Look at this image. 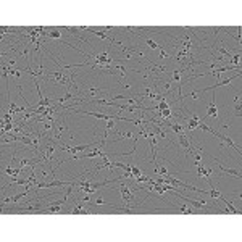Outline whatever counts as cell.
<instances>
[{
  "mask_svg": "<svg viewBox=\"0 0 242 242\" xmlns=\"http://www.w3.org/2000/svg\"><path fill=\"white\" fill-rule=\"evenodd\" d=\"M190 95H192L194 99H197V97H199V92H195V91H194V92H192V94H190Z\"/></svg>",
  "mask_w": 242,
  "mask_h": 242,
  "instance_id": "4fadbf2b",
  "label": "cell"
},
{
  "mask_svg": "<svg viewBox=\"0 0 242 242\" xmlns=\"http://www.w3.org/2000/svg\"><path fill=\"white\" fill-rule=\"evenodd\" d=\"M216 165H218V168L221 170V173H224V174H231V176H234V178H237V179H240L242 178V174L239 173L237 170H231V168H226V166H223L221 163H218L216 161Z\"/></svg>",
  "mask_w": 242,
  "mask_h": 242,
  "instance_id": "3957f363",
  "label": "cell"
},
{
  "mask_svg": "<svg viewBox=\"0 0 242 242\" xmlns=\"http://www.w3.org/2000/svg\"><path fill=\"white\" fill-rule=\"evenodd\" d=\"M216 136L220 137L223 142H226V144H228V145H229V147H232V148H234V150H236V152H237V153H239V155H240V147H239V145H236V144L232 142L231 139L226 136V134H216Z\"/></svg>",
  "mask_w": 242,
  "mask_h": 242,
  "instance_id": "5b68a950",
  "label": "cell"
},
{
  "mask_svg": "<svg viewBox=\"0 0 242 242\" xmlns=\"http://www.w3.org/2000/svg\"><path fill=\"white\" fill-rule=\"evenodd\" d=\"M178 139H179V144L184 147V150L187 152V153H190V155H194L195 153V150L192 148V145H190V141L187 137H186V132H183V134H178Z\"/></svg>",
  "mask_w": 242,
  "mask_h": 242,
  "instance_id": "7a4b0ae2",
  "label": "cell"
},
{
  "mask_svg": "<svg viewBox=\"0 0 242 242\" xmlns=\"http://www.w3.org/2000/svg\"><path fill=\"white\" fill-rule=\"evenodd\" d=\"M179 213H184V215H187V213H195V212H192L187 205H181V207H179Z\"/></svg>",
  "mask_w": 242,
  "mask_h": 242,
  "instance_id": "8fae6325",
  "label": "cell"
},
{
  "mask_svg": "<svg viewBox=\"0 0 242 242\" xmlns=\"http://www.w3.org/2000/svg\"><path fill=\"white\" fill-rule=\"evenodd\" d=\"M84 94L82 97H86V99H92V95H97V94H107L105 89H97V87H89V89H84Z\"/></svg>",
  "mask_w": 242,
  "mask_h": 242,
  "instance_id": "277c9868",
  "label": "cell"
},
{
  "mask_svg": "<svg viewBox=\"0 0 242 242\" xmlns=\"http://www.w3.org/2000/svg\"><path fill=\"white\" fill-rule=\"evenodd\" d=\"M207 116H213V118L218 119V111H216V107H215V95L212 97V102H210V105H208Z\"/></svg>",
  "mask_w": 242,
  "mask_h": 242,
  "instance_id": "8992f818",
  "label": "cell"
},
{
  "mask_svg": "<svg viewBox=\"0 0 242 242\" xmlns=\"http://www.w3.org/2000/svg\"><path fill=\"white\" fill-rule=\"evenodd\" d=\"M207 194H210L213 199H218V200H221L223 197H224V195H223L221 192H218V190H216V189H213V187H212V190H207Z\"/></svg>",
  "mask_w": 242,
  "mask_h": 242,
  "instance_id": "52a82bcc",
  "label": "cell"
},
{
  "mask_svg": "<svg viewBox=\"0 0 242 242\" xmlns=\"http://www.w3.org/2000/svg\"><path fill=\"white\" fill-rule=\"evenodd\" d=\"M126 137H131V139H134V137H136V134H134V132H118V137H116V139H126Z\"/></svg>",
  "mask_w": 242,
  "mask_h": 242,
  "instance_id": "ba28073f",
  "label": "cell"
},
{
  "mask_svg": "<svg viewBox=\"0 0 242 242\" xmlns=\"http://www.w3.org/2000/svg\"><path fill=\"white\" fill-rule=\"evenodd\" d=\"M89 147H95V144H89V145H78V147H68V145H60V148L65 152H69L71 155H74V153H79V152H84L86 148H89Z\"/></svg>",
  "mask_w": 242,
  "mask_h": 242,
  "instance_id": "6da1fadb",
  "label": "cell"
},
{
  "mask_svg": "<svg viewBox=\"0 0 242 242\" xmlns=\"http://www.w3.org/2000/svg\"><path fill=\"white\" fill-rule=\"evenodd\" d=\"M186 121H189V123H187V129H189V131H194V129L197 128V121H194V119H190V118H187Z\"/></svg>",
  "mask_w": 242,
  "mask_h": 242,
  "instance_id": "30bf717a",
  "label": "cell"
},
{
  "mask_svg": "<svg viewBox=\"0 0 242 242\" xmlns=\"http://www.w3.org/2000/svg\"><path fill=\"white\" fill-rule=\"evenodd\" d=\"M234 110L237 115H240V95L236 97V102H234Z\"/></svg>",
  "mask_w": 242,
  "mask_h": 242,
  "instance_id": "9c48e42d",
  "label": "cell"
},
{
  "mask_svg": "<svg viewBox=\"0 0 242 242\" xmlns=\"http://www.w3.org/2000/svg\"><path fill=\"white\" fill-rule=\"evenodd\" d=\"M147 45H148L150 49H158V45L153 42V40H150V39H147Z\"/></svg>",
  "mask_w": 242,
  "mask_h": 242,
  "instance_id": "7c38bea8",
  "label": "cell"
}]
</instances>
